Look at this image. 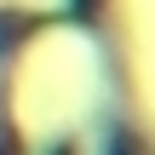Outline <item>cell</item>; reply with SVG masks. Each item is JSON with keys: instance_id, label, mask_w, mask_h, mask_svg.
<instances>
[]
</instances>
